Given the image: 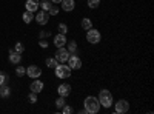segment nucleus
Wrapping results in <instances>:
<instances>
[{
    "label": "nucleus",
    "instance_id": "nucleus-28",
    "mask_svg": "<svg viewBox=\"0 0 154 114\" xmlns=\"http://www.w3.org/2000/svg\"><path fill=\"white\" fill-rule=\"evenodd\" d=\"M6 80H8V75H6L3 71H0V85L6 83Z\"/></svg>",
    "mask_w": 154,
    "mask_h": 114
},
{
    "label": "nucleus",
    "instance_id": "nucleus-2",
    "mask_svg": "<svg viewBox=\"0 0 154 114\" xmlns=\"http://www.w3.org/2000/svg\"><path fill=\"white\" fill-rule=\"evenodd\" d=\"M99 102H100V106H103V108H111L112 106V94L108 91V90H102L100 93H99Z\"/></svg>",
    "mask_w": 154,
    "mask_h": 114
},
{
    "label": "nucleus",
    "instance_id": "nucleus-24",
    "mask_svg": "<svg viewBox=\"0 0 154 114\" xmlns=\"http://www.w3.org/2000/svg\"><path fill=\"white\" fill-rule=\"evenodd\" d=\"M14 51H16V53H19V54H22V53L25 51V46H23V43H22V42H17V43L14 45Z\"/></svg>",
    "mask_w": 154,
    "mask_h": 114
},
{
    "label": "nucleus",
    "instance_id": "nucleus-1",
    "mask_svg": "<svg viewBox=\"0 0 154 114\" xmlns=\"http://www.w3.org/2000/svg\"><path fill=\"white\" fill-rule=\"evenodd\" d=\"M83 106H85L83 111L88 112V114H96V112L100 111V102L96 96H88L83 102Z\"/></svg>",
    "mask_w": 154,
    "mask_h": 114
},
{
    "label": "nucleus",
    "instance_id": "nucleus-27",
    "mask_svg": "<svg viewBox=\"0 0 154 114\" xmlns=\"http://www.w3.org/2000/svg\"><path fill=\"white\" fill-rule=\"evenodd\" d=\"M16 74L19 75V77H22L23 74H26V69H25L23 66H17V68H16Z\"/></svg>",
    "mask_w": 154,
    "mask_h": 114
},
{
    "label": "nucleus",
    "instance_id": "nucleus-14",
    "mask_svg": "<svg viewBox=\"0 0 154 114\" xmlns=\"http://www.w3.org/2000/svg\"><path fill=\"white\" fill-rule=\"evenodd\" d=\"M29 88H31V91H32V93H35V94H37V93H40V91L43 90V82H42V80L34 79Z\"/></svg>",
    "mask_w": 154,
    "mask_h": 114
},
{
    "label": "nucleus",
    "instance_id": "nucleus-31",
    "mask_svg": "<svg viewBox=\"0 0 154 114\" xmlns=\"http://www.w3.org/2000/svg\"><path fill=\"white\" fill-rule=\"evenodd\" d=\"M38 45H40L42 48H48V42H45V40H40V42H38Z\"/></svg>",
    "mask_w": 154,
    "mask_h": 114
},
{
    "label": "nucleus",
    "instance_id": "nucleus-8",
    "mask_svg": "<svg viewBox=\"0 0 154 114\" xmlns=\"http://www.w3.org/2000/svg\"><path fill=\"white\" fill-rule=\"evenodd\" d=\"M26 74L29 75V79H38L42 75V69L37 65H31V66L26 68Z\"/></svg>",
    "mask_w": 154,
    "mask_h": 114
},
{
    "label": "nucleus",
    "instance_id": "nucleus-30",
    "mask_svg": "<svg viewBox=\"0 0 154 114\" xmlns=\"http://www.w3.org/2000/svg\"><path fill=\"white\" fill-rule=\"evenodd\" d=\"M60 111H62L63 114H69V112H72V108H71L69 105H65V106H63Z\"/></svg>",
    "mask_w": 154,
    "mask_h": 114
},
{
    "label": "nucleus",
    "instance_id": "nucleus-12",
    "mask_svg": "<svg viewBox=\"0 0 154 114\" xmlns=\"http://www.w3.org/2000/svg\"><path fill=\"white\" fill-rule=\"evenodd\" d=\"M60 5H62V9L66 11V12H71L75 8V2H74V0H62Z\"/></svg>",
    "mask_w": 154,
    "mask_h": 114
},
{
    "label": "nucleus",
    "instance_id": "nucleus-33",
    "mask_svg": "<svg viewBox=\"0 0 154 114\" xmlns=\"http://www.w3.org/2000/svg\"><path fill=\"white\" fill-rule=\"evenodd\" d=\"M62 2V0H51V3H54V5H59Z\"/></svg>",
    "mask_w": 154,
    "mask_h": 114
},
{
    "label": "nucleus",
    "instance_id": "nucleus-22",
    "mask_svg": "<svg viewBox=\"0 0 154 114\" xmlns=\"http://www.w3.org/2000/svg\"><path fill=\"white\" fill-rule=\"evenodd\" d=\"M57 29H59V34H65V35H66V32H68V26H66V23H59Z\"/></svg>",
    "mask_w": 154,
    "mask_h": 114
},
{
    "label": "nucleus",
    "instance_id": "nucleus-3",
    "mask_svg": "<svg viewBox=\"0 0 154 114\" xmlns=\"http://www.w3.org/2000/svg\"><path fill=\"white\" fill-rule=\"evenodd\" d=\"M54 71H56V77H59V79H69L71 77V68L63 65V63H59L54 68Z\"/></svg>",
    "mask_w": 154,
    "mask_h": 114
},
{
    "label": "nucleus",
    "instance_id": "nucleus-29",
    "mask_svg": "<svg viewBox=\"0 0 154 114\" xmlns=\"http://www.w3.org/2000/svg\"><path fill=\"white\" fill-rule=\"evenodd\" d=\"M28 100H29V102H31V103H35V102H37V94L31 91V94L28 96Z\"/></svg>",
    "mask_w": 154,
    "mask_h": 114
},
{
    "label": "nucleus",
    "instance_id": "nucleus-5",
    "mask_svg": "<svg viewBox=\"0 0 154 114\" xmlns=\"http://www.w3.org/2000/svg\"><path fill=\"white\" fill-rule=\"evenodd\" d=\"M112 105H114V111L119 112V114H123V112L130 111V103H128V100H125V99L117 100V102L112 103Z\"/></svg>",
    "mask_w": 154,
    "mask_h": 114
},
{
    "label": "nucleus",
    "instance_id": "nucleus-17",
    "mask_svg": "<svg viewBox=\"0 0 154 114\" xmlns=\"http://www.w3.org/2000/svg\"><path fill=\"white\" fill-rule=\"evenodd\" d=\"M82 28L83 29H91L93 28V22H91V19H88V17H85L83 20H82Z\"/></svg>",
    "mask_w": 154,
    "mask_h": 114
},
{
    "label": "nucleus",
    "instance_id": "nucleus-25",
    "mask_svg": "<svg viewBox=\"0 0 154 114\" xmlns=\"http://www.w3.org/2000/svg\"><path fill=\"white\" fill-rule=\"evenodd\" d=\"M48 14H49V16H57V14H59V6H57V5H51Z\"/></svg>",
    "mask_w": 154,
    "mask_h": 114
},
{
    "label": "nucleus",
    "instance_id": "nucleus-20",
    "mask_svg": "<svg viewBox=\"0 0 154 114\" xmlns=\"http://www.w3.org/2000/svg\"><path fill=\"white\" fill-rule=\"evenodd\" d=\"M68 51L71 53V54H74L75 51H77V42L75 40H71V42H68Z\"/></svg>",
    "mask_w": 154,
    "mask_h": 114
},
{
    "label": "nucleus",
    "instance_id": "nucleus-10",
    "mask_svg": "<svg viewBox=\"0 0 154 114\" xmlns=\"http://www.w3.org/2000/svg\"><path fill=\"white\" fill-rule=\"evenodd\" d=\"M57 93H59V96H62V97H68V96L71 94V85H69V83H62V85H59Z\"/></svg>",
    "mask_w": 154,
    "mask_h": 114
},
{
    "label": "nucleus",
    "instance_id": "nucleus-4",
    "mask_svg": "<svg viewBox=\"0 0 154 114\" xmlns=\"http://www.w3.org/2000/svg\"><path fill=\"white\" fill-rule=\"evenodd\" d=\"M100 39H102V35H100V32L97 29L91 28V29L86 31V40L91 43V45H97L100 42Z\"/></svg>",
    "mask_w": 154,
    "mask_h": 114
},
{
    "label": "nucleus",
    "instance_id": "nucleus-16",
    "mask_svg": "<svg viewBox=\"0 0 154 114\" xmlns=\"http://www.w3.org/2000/svg\"><path fill=\"white\" fill-rule=\"evenodd\" d=\"M9 93H11V90H9V86H8L6 83L0 85V96H2V97H8Z\"/></svg>",
    "mask_w": 154,
    "mask_h": 114
},
{
    "label": "nucleus",
    "instance_id": "nucleus-7",
    "mask_svg": "<svg viewBox=\"0 0 154 114\" xmlns=\"http://www.w3.org/2000/svg\"><path fill=\"white\" fill-rule=\"evenodd\" d=\"M68 66L71 69H80L82 68V59L79 56H69L68 57Z\"/></svg>",
    "mask_w": 154,
    "mask_h": 114
},
{
    "label": "nucleus",
    "instance_id": "nucleus-6",
    "mask_svg": "<svg viewBox=\"0 0 154 114\" xmlns=\"http://www.w3.org/2000/svg\"><path fill=\"white\" fill-rule=\"evenodd\" d=\"M68 57H69V51L66 48H63V46H60V48H57V51H56V60L59 62V63H63V62H66L68 60Z\"/></svg>",
    "mask_w": 154,
    "mask_h": 114
},
{
    "label": "nucleus",
    "instance_id": "nucleus-19",
    "mask_svg": "<svg viewBox=\"0 0 154 114\" xmlns=\"http://www.w3.org/2000/svg\"><path fill=\"white\" fill-rule=\"evenodd\" d=\"M45 63H46L48 68H56V66L59 65V62H57L56 59H53V57H48V59L45 60Z\"/></svg>",
    "mask_w": 154,
    "mask_h": 114
},
{
    "label": "nucleus",
    "instance_id": "nucleus-21",
    "mask_svg": "<svg viewBox=\"0 0 154 114\" xmlns=\"http://www.w3.org/2000/svg\"><path fill=\"white\" fill-rule=\"evenodd\" d=\"M66 105V102H65V97H62V96H59V99L56 100V106H57V109H62L63 106Z\"/></svg>",
    "mask_w": 154,
    "mask_h": 114
},
{
    "label": "nucleus",
    "instance_id": "nucleus-9",
    "mask_svg": "<svg viewBox=\"0 0 154 114\" xmlns=\"http://www.w3.org/2000/svg\"><path fill=\"white\" fill-rule=\"evenodd\" d=\"M48 20H49V14H48L46 11H43V9L35 14V22H37L38 25H46Z\"/></svg>",
    "mask_w": 154,
    "mask_h": 114
},
{
    "label": "nucleus",
    "instance_id": "nucleus-23",
    "mask_svg": "<svg viewBox=\"0 0 154 114\" xmlns=\"http://www.w3.org/2000/svg\"><path fill=\"white\" fill-rule=\"evenodd\" d=\"M51 5H53V3H51V0H43V2H40V6H42V9L43 11H49V8H51Z\"/></svg>",
    "mask_w": 154,
    "mask_h": 114
},
{
    "label": "nucleus",
    "instance_id": "nucleus-32",
    "mask_svg": "<svg viewBox=\"0 0 154 114\" xmlns=\"http://www.w3.org/2000/svg\"><path fill=\"white\" fill-rule=\"evenodd\" d=\"M49 34H51V32H48V31H46V32H40V37H42V39H43V37H48Z\"/></svg>",
    "mask_w": 154,
    "mask_h": 114
},
{
    "label": "nucleus",
    "instance_id": "nucleus-26",
    "mask_svg": "<svg viewBox=\"0 0 154 114\" xmlns=\"http://www.w3.org/2000/svg\"><path fill=\"white\" fill-rule=\"evenodd\" d=\"M99 5H100V0H88V6L91 9H96Z\"/></svg>",
    "mask_w": 154,
    "mask_h": 114
},
{
    "label": "nucleus",
    "instance_id": "nucleus-15",
    "mask_svg": "<svg viewBox=\"0 0 154 114\" xmlns=\"http://www.w3.org/2000/svg\"><path fill=\"white\" fill-rule=\"evenodd\" d=\"M65 43H66V35H65V34H57V35H54V45H56L57 48L65 46Z\"/></svg>",
    "mask_w": 154,
    "mask_h": 114
},
{
    "label": "nucleus",
    "instance_id": "nucleus-11",
    "mask_svg": "<svg viewBox=\"0 0 154 114\" xmlns=\"http://www.w3.org/2000/svg\"><path fill=\"white\" fill-rule=\"evenodd\" d=\"M25 6H26V11L35 12V11L38 9V6H40V2H38V0H26Z\"/></svg>",
    "mask_w": 154,
    "mask_h": 114
},
{
    "label": "nucleus",
    "instance_id": "nucleus-13",
    "mask_svg": "<svg viewBox=\"0 0 154 114\" xmlns=\"http://www.w3.org/2000/svg\"><path fill=\"white\" fill-rule=\"evenodd\" d=\"M22 60V54L16 53L14 49H9V62L12 63V65H19Z\"/></svg>",
    "mask_w": 154,
    "mask_h": 114
},
{
    "label": "nucleus",
    "instance_id": "nucleus-18",
    "mask_svg": "<svg viewBox=\"0 0 154 114\" xmlns=\"http://www.w3.org/2000/svg\"><path fill=\"white\" fill-rule=\"evenodd\" d=\"M22 19H23V22H25V23H31V22H32V19H34V12L26 11V12H25V14L22 16Z\"/></svg>",
    "mask_w": 154,
    "mask_h": 114
}]
</instances>
